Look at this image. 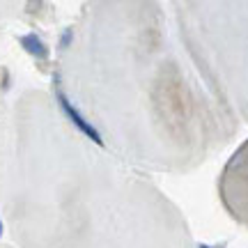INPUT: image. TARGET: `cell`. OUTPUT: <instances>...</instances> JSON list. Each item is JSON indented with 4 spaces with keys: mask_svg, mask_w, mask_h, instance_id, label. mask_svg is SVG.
<instances>
[{
    "mask_svg": "<svg viewBox=\"0 0 248 248\" xmlns=\"http://www.w3.org/2000/svg\"><path fill=\"white\" fill-rule=\"evenodd\" d=\"M21 44L26 46L30 53H35V55H46V46L42 44V42H39V39H37L35 35L23 37V39H21Z\"/></svg>",
    "mask_w": 248,
    "mask_h": 248,
    "instance_id": "6da1fadb",
    "label": "cell"
},
{
    "mask_svg": "<svg viewBox=\"0 0 248 248\" xmlns=\"http://www.w3.org/2000/svg\"><path fill=\"white\" fill-rule=\"evenodd\" d=\"M0 234H2V223H0Z\"/></svg>",
    "mask_w": 248,
    "mask_h": 248,
    "instance_id": "7a4b0ae2",
    "label": "cell"
}]
</instances>
